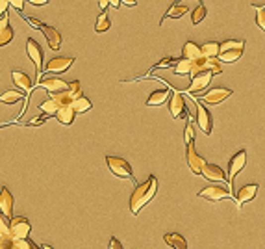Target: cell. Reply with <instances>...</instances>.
Listing matches in <instances>:
<instances>
[{
  "mask_svg": "<svg viewBox=\"0 0 265 249\" xmlns=\"http://www.w3.org/2000/svg\"><path fill=\"white\" fill-rule=\"evenodd\" d=\"M156 192H158V178L154 177V175H150L143 184L135 186L132 197H130V212H132L133 216L139 214L141 208L145 207V205H148V203L154 199Z\"/></svg>",
  "mask_w": 265,
  "mask_h": 249,
  "instance_id": "1",
  "label": "cell"
},
{
  "mask_svg": "<svg viewBox=\"0 0 265 249\" xmlns=\"http://www.w3.org/2000/svg\"><path fill=\"white\" fill-rule=\"evenodd\" d=\"M106 164L110 167L115 177L119 178H130V180H135L133 178V171H132V166L126 162L125 158L121 157H106Z\"/></svg>",
  "mask_w": 265,
  "mask_h": 249,
  "instance_id": "2",
  "label": "cell"
},
{
  "mask_svg": "<svg viewBox=\"0 0 265 249\" xmlns=\"http://www.w3.org/2000/svg\"><path fill=\"white\" fill-rule=\"evenodd\" d=\"M32 233V223L24 216H11L9 220V235L13 238H28Z\"/></svg>",
  "mask_w": 265,
  "mask_h": 249,
  "instance_id": "3",
  "label": "cell"
},
{
  "mask_svg": "<svg viewBox=\"0 0 265 249\" xmlns=\"http://www.w3.org/2000/svg\"><path fill=\"white\" fill-rule=\"evenodd\" d=\"M245 164H247V151H237L236 155L230 158V162H228V192L232 193V184H234V177H236L239 171L243 169Z\"/></svg>",
  "mask_w": 265,
  "mask_h": 249,
  "instance_id": "4",
  "label": "cell"
},
{
  "mask_svg": "<svg viewBox=\"0 0 265 249\" xmlns=\"http://www.w3.org/2000/svg\"><path fill=\"white\" fill-rule=\"evenodd\" d=\"M232 193L228 190H224L223 186H217V184H211L208 188H204L199 192V197H202L206 201H211V203H219V201H223L224 197H230Z\"/></svg>",
  "mask_w": 265,
  "mask_h": 249,
  "instance_id": "5",
  "label": "cell"
},
{
  "mask_svg": "<svg viewBox=\"0 0 265 249\" xmlns=\"http://www.w3.org/2000/svg\"><path fill=\"white\" fill-rule=\"evenodd\" d=\"M211 73L209 71H200L197 73V75H191V84H189L188 91L189 93H199L202 91L204 87H208L209 82H211Z\"/></svg>",
  "mask_w": 265,
  "mask_h": 249,
  "instance_id": "6",
  "label": "cell"
},
{
  "mask_svg": "<svg viewBox=\"0 0 265 249\" xmlns=\"http://www.w3.org/2000/svg\"><path fill=\"white\" fill-rule=\"evenodd\" d=\"M186 160H188V166L189 169L193 171L195 175H200L202 173V167H204V158L199 157L195 151V145L193 143H188V151H186Z\"/></svg>",
  "mask_w": 265,
  "mask_h": 249,
  "instance_id": "7",
  "label": "cell"
},
{
  "mask_svg": "<svg viewBox=\"0 0 265 249\" xmlns=\"http://www.w3.org/2000/svg\"><path fill=\"white\" fill-rule=\"evenodd\" d=\"M200 175H202L206 180H211V182H224V180L228 178L223 167L217 164H204Z\"/></svg>",
  "mask_w": 265,
  "mask_h": 249,
  "instance_id": "8",
  "label": "cell"
},
{
  "mask_svg": "<svg viewBox=\"0 0 265 249\" xmlns=\"http://www.w3.org/2000/svg\"><path fill=\"white\" fill-rule=\"evenodd\" d=\"M26 52H28L30 60L34 62L37 73H41V69H43V49L39 47V43L34 41V39L30 37L28 41H26Z\"/></svg>",
  "mask_w": 265,
  "mask_h": 249,
  "instance_id": "9",
  "label": "cell"
},
{
  "mask_svg": "<svg viewBox=\"0 0 265 249\" xmlns=\"http://www.w3.org/2000/svg\"><path fill=\"white\" fill-rule=\"evenodd\" d=\"M230 95H232V89H228V87H213L206 95H202V100L206 104H221Z\"/></svg>",
  "mask_w": 265,
  "mask_h": 249,
  "instance_id": "10",
  "label": "cell"
},
{
  "mask_svg": "<svg viewBox=\"0 0 265 249\" xmlns=\"http://www.w3.org/2000/svg\"><path fill=\"white\" fill-rule=\"evenodd\" d=\"M197 125L202 128L204 134H211L213 130V121H211V115L202 104H197Z\"/></svg>",
  "mask_w": 265,
  "mask_h": 249,
  "instance_id": "11",
  "label": "cell"
},
{
  "mask_svg": "<svg viewBox=\"0 0 265 249\" xmlns=\"http://www.w3.org/2000/svg\"><path fill=\"white\" fill-rule=\"evenodd\" d=\"M72 64H74V58H52V60H49V64L45 65V71L65 73Z\"/></svg>",
  "mask_w": 265,
  "mask_h": 249,
  "instance_id": "12",
  "label": "cell"
},
{
  "mask_svg": "<svg viewBox=\"0 0 265 249\" xmlns=\"http://www.w3.org/2000/svg\"><path fill=\"white\" fill-rule=\"evenodd\" d=\"M256 193H258V184H247L243 188H239V192L236 193V205L237 208H241L245 203H249L256 197Z\"/></svg>",
  "mask_w": 265,
  "mask_h": 249,
  "instance_id": "13",
  "label": "cell"
},
{
  "mask_svg": "<svg viewBox=\"0 0 265 249\" xmlns=\"http://www.w3.org/2000/svg\"><path fill=\"white\" fill-rule=\"evenodd\" d=\"M169 112H171V115L175 119H178V117L186 114V100H184V97L178 91L173 93V97L169 100Z\"/></svg>",
  "mask_w": 265,
  "mask_h": 249,
  "instance_id": "14",
  "label": "cell"
},
{
  "mask_svg": "<svg viewBox=\"0 0 265 249\" xmlns=\"http://www.w3.org/2000/svg\"><path fill=\"white\" fill-rule=\"evenodd\" d=\"M41 32L45 34L47 41H49V47L52 50H58L62 47V36L54 26H49V24H41Z\"/></svg>",
  "mask_w": 265,
  "mask_h": 249,
  "instance_id": "15",
  "label": "cell"
},
{
  "mask_svg": "<svg viewBox=\"0 0 265 249\" xmlns=\"http://www.w3.org/2000/svg\"><path fill=\"white\" fill-rule=\"evenodd\" d=\"M0 212L7 218H11V214H13V195L6 186L0 190Z\"/></svg>",
  "mask_w": 265,
  "mask_h": 249,
  "instance_id": "16",
  "label": "cell"
},
{
  "mask_svg": "<svg viewBox=\"0 0 265 249\" xmlns=\"http://www.w3.org/2000/svg\"><path fill=\"white\" fill-rule=\"evenodd\" d=\"M11 79H13L15 85H17V87H19L22 93H30V91H32L34 84H32V79H30L26 73L13 71V73H11Z\"/></svg>",
  "mask_w": 265,
  "mask_h": 249,
  "instance_id": "17",
  "label": "cell"
},
{
  "mask_svg": "<svg viewBox=\"0 0 265 249\" xmlns=\"http://www.w3.org/2000/svg\"><path fill=\"white\" fill-rule=\"evenodd\" d=\"M11 39H13V30L9 26V17H7V13H4L2 19H0V47L7 45Z\"/></svg>",
  "mask_w": 265,
  "mask_h": 249,
  "instance_id": "18",
  "label": "cell"
},
{
  "mask_svg": "<svg viewBox=\"0 0 265 249\" xmlns=\"http://www.w3.org/2000/svg\"><path fill=\"white\" fill-rule=\"evenodd\" d=\"M41 87H45L49 93H58V91H63V89H67V82H63L62 79H56V77H50V79H43L39 82Z\"/></svg>",
  "mask_w": 265,
  "mask_h": 249,
  "instance_id": "19",
  "label": "cell"
},
{
  "mask_svg": "<svg viewBox=\"0 0 265 249\" xmlns=\"http://www.w3.org/2000/svg\"><path fill=\"white\" fill-rule=\"evenodd\" d=\"M54 117H56V119L62 123V125L69 127V125H72V121H74L76 112H74V108H72V106H60Z\"/></svg>",
  "mask_w": 265,
  "mask_h": 249,
  "instance_id": "20",
  "label": "cell"
},
{
  "mask_svg": "<svg viewBox=\"0 0 265 249\" xmlns=\"http://www.w3.org/2000/svg\"><path fill=\"white\" fill-rule=\"evenodd\" d=\"M243 56V49H228V50H223V52H219V62H224V64H234L237 62L239 58Z\"/></svg>",
  "mask_w": 265,
  "mask_h": 249,
  "instance_id": "21",
  "label": "cell"
},
{
  "mask_svg": "<svg viewBox=\"0 0 265 249\" xmlns=\"http://www.w3.org/2000/svg\"><path fill=\"white\" fill-rule=\"evenodd\" d=\"M52 95V99L58 102V106H72V100L76 99L69 89H63V91H58V93H50Z\"/></svg>",
  "mask_w": 265,
  "mask_h": 249,
  "instance_id": "22",
  "label": "cell"
},
{
  "mask_svg": "<svg viewBox=\"0 0 265 249\" xmlns=\"http://www.w3.org/2000/svg\"><path fill=\"white\" fill-rule=\"evenodd\" d=\"M202 56V50L199 45H195L193 41H188L182 49V58H188V60H197V58Z\"/></svg>",
  "mask_w": 265,
  "mask_h": 249,
  "instance_id": "23",
  "label": "cell"
},
{
  "mask_svg": "<svg viewBox=\"0 0 265 249\" xmlns=\"http://www.w3.org/2000/svg\"><path fill=\"white\" fill-rule=\"evenodd\" d=\"M167 99H169L167 89H156V91L150 93V97L147 99V106H160Z\"/></svg>",
  "mask_w": 265,
  "mask_h": 249,
  "instance_id": "24",
  "label": "cell"
},
{
  "mask_svg": "<svg viewBox=\"0 0 265 249\" xmlns=\"http://www.w3.org/2000/svg\"><path fill=\"white\" fill-rule=\"evenodd\" d=\"M22 99H24L22 91H17V89H7V91L0 95V102L2 104H15V102H19Z\"/></svg>",
  "mask_w": 265,
  "mask_h": 249,
  "instance_id": "25",
  "label": "cell"
},
{
  "mask_svg": "<svg viewBox=\"0 0 265 249\" xmlns=\"http://www.w3.org/2000/svg\"><path fill=\"white\" fill-rule=\"evenodd\" d=\"M91 106H93L91 100L87 97H84V95H80V97H76V99L72 100V108H74L76 114H84V112L91 110Z\"/></svg>",
  "mask_w": 265,
  "mask_h": 249,
  "instance_id": "26",
  "label": "cell"
},
{
  "mask_svg": "<svg viewBox=\"0 0 265 249\" xmlns=\"http://www.w3.org/2000/svg\"><path fill=\"white\" fill-rule=\"evenodd\" d=\"M191 67H193V60L182 58V60H178V62H176L175 73H176V75H191Z\"/></svg>",
  "mask_w": 265,
  "mask_h": 249,
  "instance_id": "27",
  "label": "cell"
},
{
  "mask_svg": "<svg viewBox=\"0 0 265 249\" xmlns=\"http://www.w3.org/2000/svg\"><path fill=\"white\" fill-rule=\"evenodd\" d=\"M58 102L52 97L50 99H47V100H43L41 104H39V110H41L43 114H47V115H56V112H58Z\"/></svg>",
  "mask_w": 265,
  "mask_h": 249,
  "instance_id": "28",
  "label": "cell"
},
{
  "mask_svg": "<svg viewBox=\"0 0 265 249\" xmlns=\"http://www.w3.org/2000/svg\"><path fill=\"white\" fill-rule=\"evenodd\" d=\"M200 50H202V56L217 58V56H219V43L209 41V43H206V45H202V47H200Z\"/></svg>",
  "mask_w": 265,
  "mask_h": 249,
  "instance_id": "29",
  "label": "cell"
},
{
  "mask_svg": "<svg viewBox=\"0 0 265 249\" xmlns=\"http://www.w3.org/2000/svg\"><path fill=\"white\" fill-rule=\"evenodd\" d=\"M106 30H110V19H108V13H106V11H102V13L98 15V19H97L95 32L102 34V32H106Z\"/></svg>",
  "mask_w": 265,
  "mask_h": 249,
  "instance_id": "30",
  "label": "cell"
},
{
  "mask_svg": "<svg viewBox=\"0 0 265 249\" xmlns=\"http://www.w3.org/2000/svg\"><path fill=\"white\" fill-rule=\"evenodd\" d=\"M243 47H245V41H237V39H226V41L219 43V52L228 50V49H243Z\"/></svg>",
  "mask_w": 265,
  "mask_h": 249,
  "instance_id": "31",
  "label": "cell"
},
{
  "mask_svg": "<svg viewBox=\"0 0 265 249\" xmlns=\"http://www.w3.org/2000/svg\"><path fill=\"white\" fill-rule=\"evenodd\" d=\"M204 17H206V6L200 4V6H197L195 9H193V13H191V22H193V24H199V22L204 21Z\"/></svg>",
  "mask_w": 265,
  "mask_h": 249,
  "instance_id": "32",
  "label": "cell"
},
{
  "mask_svg": "<svg viewBox=\"0 0 265 249\" xmlns=\"http://www.w3.org/2000/svg\"><path fill=\"white\" fill-rule=\"evenodd\" d=\"M184 13H188V7L180 6V4H175V6L167 11V17H171V19H180Z\"/></svg>",
  "mask_w": 265,
  "mask_h": 249,
  "instance_id": "33",
  "label": "cell"
},
{
  "mask_svg": "<svg viewBox=\"0 0 265 249\" xmlns=\"http://www.w3.org/2000/svg\"><path fill=\"white\" fill-rule=\"evenodd\" d=\"M256 24L265 32V9L260 6H256Z\"/></svg>",
  "mask_w": 265,
  "mask_h": 249,
  "instance_id": "34",
  "label": "cell"
},
{
  "mask_svg": "<svg viewBox=\"0 0 265 249\" xmlns=\"http://www.w3.org/2000/svg\"><path fill=\"white\" fill-rule=\"evenodd\" d=\"M0 235H9V221H7V216L0 212Z\"/></svg>",
  "mask_w": 265,
  "mask_h": 249,
  "instance_id": "35",
  "label": "cell"
},
{
  "mask_svg": "<svg viewBox=\"0 0 265 249\" xmlns=\"http://www.w3.org/2000/svg\"><path fill=\"white\" fill-rule=\"evenodd\" d=\"M67 89H69V91L72 93L74 97H80V95H82V89H80V82H78V80H72V82H69V84H67Z\"/></svg>",
  "mask_w": 265,
  "mask_h": 249,
  "instance_id": "36",
  "label": "cell"
},
{
  "mask_svg": "<svg viewBox=\"0 0 265 249\" xmlns=\"http://www.w3.org/2000/svg\"><path fill=\"white\" fill-rule=\"evenodd\" d=\"M13 242V236L11 235H0V249H9Z\"/></svg>",
  "mask_w": 265,
  "mask_h": 249,
  "instance_id": "37",
  "label": "cell"
},
{
  "mask_svg": "<svg viewBox=\"0 0 265 249\" xmlns=\"http://www.w3.org/2000/svg\"><path fill=\"white\" fill-rule=\"evenodd\" d=\"M193 140H195L193 125H191V123H188V125H186V145H188V143H193Z\"/></svg>",
  "mask_w": 265,
  "mask_h": 249,
  "instance_id": "38",
  "label": "cell"
},
{
  "mask_svg": "<svg viewBox=\"0 0 265 249\" xmlns=\"http://www.w3.org/2000/svg\"><path fill=\"white\" fill-rule=\"evenodd\" d=\"M108 248L110 249H123V244L119 242L115 236H112V238H110V244H108Z\"/></svg>",
  "mask_w": 265,
  "mask_h": 249,
  "instance_id": "39",
  "label": "cell"
},
{
  "mask_svg": "<svg viewBox=\"0 0 265 249\" xmlns=\"http://www.w3.org/2000/svg\"><path fill=\"white\" fill-rule=\"evenodd\" d=\"M7 6H9V0H0V15L7 13Z\"/></svg>",
  "mask_w": 265,
  "mask_h": 249,
  "instance_id": "40",
  "label": "cell"
},
{
  "mask_svg": "<svg viewBox=\"0 0 265 249\" xmlns=\"http://www.w3.org/2000/svg\"><path fill=\"white\" fill-rule=\"evenodd\" d=\"M9 4L17 7L19 11H22V7H24V0H9Z\"/></svg>",
  "mask_w": 265,
  "mask_h": 249,
  "instance_id": "41",
  "label": "cell"
},
{
  "mask_svg": "<svg viewBox=\"0 0 265 249\" xmlns=\"http://www.w3.org/2000/svg\"><path fill=\"white\" fill-rule=\"evenodd\" d=\"M30 4H34V6H45V4H49V0H28Z\"/></svg>",
  "mask_w": 265,
  "mask_h": 249,
  "instance_id": "42",
  "label": "cell"
},
{
  "mask_svg": "<svg viewBox=\"0 0 265 249\" xmlns=\"http://www.w3.org/2000/svg\"><path fill=\"white\" fill-rule=\"evenodd\" d=\"M173 64V58H167V60H163V62H160V64L156 65V67H167V65Z\"/></svg>",
  "mask_w": 265,
  "mask_h": 249,
  "instance_id": "43",
  "label": "cell"
},
{
  "mask_svg": "<svg viewBox=\"0 0 265 249\" xmlns=\"http://www.w3.org/2000/svg\"><path fill=\"white\" fill-rule=\"evenodd\" d=\"M110 6H113V7H121V0H110Z\"/></svg>",
  "mask_w": 265,
  "mask_h": 249,
  "instance_id": "44",
  "label": "cell"
},
{
  "mask_svg": "<svg viewBox=\"0 0 265 249\" xmlns=\"http://www.w3.org/2000/svg\"><path fill=\"white\" fill-rule=\"evenodd\" d=\"M30 24H34V26H37V28H41V22L39 21H35V19H28Z\"/></svg>",
  "mask_w": 265,
  "mask_h": 249,
  "instance_id": "45",
  "label": "cell"
},
{
  "mask_svg": "<svg viewBox=\"0 0 265 249\" xmlns=\"http://www.w3.org/2000/svg\"><path fill=\"white\" fill-rule=\"evenodd\" d=\"M108 6H110V0H100V7H102V9H106Z\"/></svg>",
  "mask_w": 265,
  "mask_h": 249,
  "instance_id": "46",
  "label": "cell"
},
{
  "mask_svg": "<svg viewBox=\"0 0 265 249\" xmlns=\"http://www.w3.org/2000/svg\"><path fill=\"white\" fill-rule=\"evenodd\" d=\"M123 4H126V6H135V0H121Z\"/></svg>",
  "mask_w": 265,
  "mask_h": 249,
  "instance_id": "47",
  "label": "cell"
}]
</instances>
